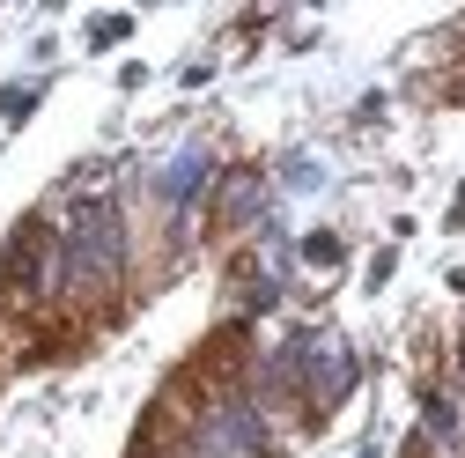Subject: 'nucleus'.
Returning a JSON list of instances; mask_svg holds the SVG:
<instances>
[{"label":"nucleus","instance_id":"1","mask_svg":"<svg viewBox=\"0 0 465 458\" xmlns=\"http://www.w3.org/2000/svg\"><path fill=\"white\" fill-rule=\"evenodd\" d=\"M111 266H119V229H111V214H82V222H74V259H67V274H74V281H104Z\"/></svg>","mask_w":465,"mask_h":458},{"label":"nucleus","instance_id":"2","mask_svg":"<svg viewBox=\"0 0 465 458\" xmlns=\"http://www.w3.org/2000/svg\"><path fill=\"white\" fill-rule=\"evenodd\" d=\"M347 377H355V370H347V348H340V340H311V392H318V399H340Z\"/></svg>","mask_w":465,"mask_h":458}]
</instances>
